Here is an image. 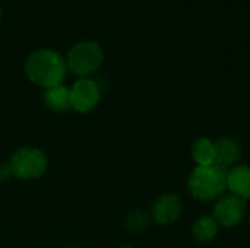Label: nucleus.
Returning a JSON list of instances; mask_svg holds the SVG:
<instances>
[{
  "mask_svg": "<svg viewBox=\"0 0 250 248\" xmlns=\"http://www.w3.org/2000/svg\"><path fill=\"white\" fill-rule=\"evenodd\" d=\"M10 175H12V172H10V168H9V165L0 164V183L6 181V180L10 177Z\"/></svg>",
  "mask_w": 250,
  "mask_h": 248,
  "instance_id": "obj_14",
  "label": "nucleus"
},
{
  "mask_svg": "<svg viewBox=\"0 0 250 248\" xmlns=\"http://www.w3.org/2000/svg\"><path fill=\"white\" fill-rule=\"evenodd\" d=\"M104 53L95 41H81L75 44L66 57L67 69L81 77H86L97 72L103 64Z\"/></svg>",
  "mask_w": 250,
  "mask_h": 248,
  "instance_id": "obj_3",
  "label": "nucleus"
},
{
  "mask_svg": "<svg viewBox=\"0 0 250 248\" xmlns=\"http://www.w3.org/2000/svg\"><path fill=\"white\" fill-rule=\"evenodd\" d=\"M183 212V203L177 194L167 193L160 196L152 205V219L161 225L167 227L174 224Z\"/></svg>",
  "mask_w": 250,
  "mask_h": 248,
  "instance_id": "obj_7",
  "label": "nucleus"
},
{
  "mask_svg": "<svg viewBox=\"0 0 250 248\" xmlns=\"http://www.w3.org/2000/svg\"><path fill=\"white\" fill-rule=\"evenodd\" d=\"M220 225L214 219V216H201L192 227V235L199 243H209L218 234Z\"/></svg>",
  "mask_w": 250,
  "mask_h": 248,
  "instance_id": "obj_12",
  "label": "nucleus"
},
{
  "mask_svg": "<svg viewBox=\"0 0 250 248\" xmlns=\"http://www.w3.org/2000/svg\"><path fill=\"white\" fill-rule=\"evenodd\" d=\"M192 158L198 167H208L215 164V145L208 137H199L192 145Z\"/></svg>",
  "mask_w": 250,
  "mask_h": 248,
  "instance_id": "obj_11",
  "label": "nucleus"
},
{
  "mask_svg": "<svg viewBox=\"0 0 250 248\" xmlns=\"http://www.w3.org/2000/svg\"><path fill=\"white\" fill-rule=\"evenodd\" d=\"M66 70V60L57 51L50 48H41L31 53L25 61V72L28 77L45 89L62 85Z\"/></svg>",
  "mask_w": 250,
  "mask_h": 248,
  "instance_id": "obj_1",
  "label": "nucleus"
},
{
  "mask_svg": "<svg viewBox=\"0 0 250 248\" xmlns=\"http://www.w3.org/2000/svg\"><path fill=\"white\" fill-rule=\"evenodd\" d=\"M227 190L242 200L250 199V167L234 165L227 174Z\"/></svg>",
  "mask_w": 250,
  "mask_h": 248,
  "instance_id": "obj_9",
  "label": "nucleus"
},
{
  "mask_svg": "<svg viewBox=\"0 0 250 248\" xmlns=\"http://www.w3.org/2000/svg\"><path fill=\"white\" fill-rule=\"evenodd\" d=\"M9 168L19 180L38 178L47 170V156L37 148H21L12 155Z\"/></svg>",
  "mask_w": 250,
  "mask_h": 248,
  "instance_id": "obj_4",
  "label": "nucleus"
},
{
  "mask_svg": "<svg viewBox=\"0 0 250 248\" xmlns=\"http://www.w3.org/2000/svg\"><path fill=\"white\" fill-rule=\"evenodd\" d=\"M149 222V216L144 210H133L126 218V227L130 231H142Z\"/></svg>",
  "mask_w": 250,
  "mask_h": 248,
  "instance_id": "obj_13",
  "label": "nucleus"
},
{
  "mask_svg": "<svg viewBox=\"0 0 250 248\" xmlns=\"http://www.w3.org/2000/svg\"><path fill=\"white\" fill-rule=\"evenodd\" d=\"M120 248H130V247H127V246H123V247H120Z\"/></svg>",
  "mask_w": 250,
  "mask_h": 248,
  "instance_id": "obj_15",
  "label": "nucleus"
},
{
  "mask_svg": "<svg viewBox=\"0 0 250 248\" xmlns=\"http://www.w3.org/2000/svg\"><path fill=\"white\" fill-rule=\"evenodd\" d=\"M101 98V88L100 85L92 80L82 77L73 83L70 88V104L72 108L78 113H89L92 111Z\"/></svg>",
  "mask_w": 250,
  "mask_h": 248,
  "instance_id": "obj_6",
  "label": "nucleus"
},
{
  "mask_svg": "<svg viewBox=\"0 0 250 248\" xmlns=\"http://www.w3.org/2000/svg\"><path fill=\"white\" fill-rule=\"evenodd\" d=\"M227 174L229 171L218 165L198 167L189 175L188 190L198 202H214L224 196L227 191Z\"/></svg>",
  "mask_w": 250,
  "mask_h": 248,
  "instance_id": "obj_2",
  "label": "nucleus"
},
{
  "mask_svg": "<svg viewBox=\"0 0 250 248\" xmlns=\"http://www.w3.org/2000/svg\"><path fill=\"white\" fill-rule=\"evenodd\" d=\"M44 104L48 110L56 113H66L72 108L70 104V89L64 85H57L45 89Z\"/></svg>",
  "mask_w": 250,
  "mask_h": 248,
  "instance_id": "obj_10",
  "label": "nucleus"
},
{
  "mask_svg": "<svg viewBox=\"0 0 250 248\" xmlns=\"http://www.w3.org/2000/svg\"><path fill=\"white\" fill-rule=\"evenodd\" d=\"M249 224H250V215H249Z\"/></svg>",
  "mask_w": 250,
  "mask_h": 248,
  "instance_id": "obj_17",
  "label": "nucleus"
},
{
  "mask_svg": "<svg viewBox=\"0 0 250 248\" xmlns=\"http://www.w3.org/2000/svg\"><path fill=\"white\" fill-rule=\"evenodd\" d=\"M214 145H215V165L227 171L233 168L242 158L240 142L231 136H224L215 140Z\"/></svg>",
  "mask_w": 250,
  "mask_h": 248,
  "instance_id": "obj_8",
  "label": "nucleus"
},
{
  "mask_svg": "<svg viewBox=\"0 0 250 248\" xmlns=\"http://www.w3.org/2000/svg\"><path fill=\"white\" fill-rule=\"evenodd\" d=\"M246 215L245 200L234 194H224L214 205V219L220 227L234 228L237 227Z\"/></svg>",
  "mask_w": 250,
  "mask_h": 248,
  "instance_id": "obj_5",
  "label": "nucleus"
},
{
  "mask_svg": "<svg viewBox=\"0 0 250 248\" xmlns=\"http://www.w3.org/2000/svg\"><path fill=\"white\" fill-rule=\"evenodd\" d=\"M0 19H1V9H0Z\"/></svg>",
  "mask_w": 250,
  "mask_h": 248,
  "instance_id": "obj_16",
  "label": "nucleus"
}]
</instances>
